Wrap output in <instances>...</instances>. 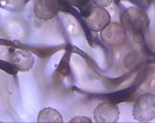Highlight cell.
Returning <instances> with one entry per match:
<instances>
[{
    "label": "cell",
    "instance_id": "1",
    "mask_svg": "<svg viewBox=\"0 0 155 123\" xmlns=\"http://www.w3.org/2000/svg\"><path fill=\"white\" fill-rule=\"evenodd\" d=\"M133 117L137 121H150L155 118V97L153 94H142L133 107Z\"/></svg>",
    "mask_w": 155,
    "mask_h": 123
},
{
    "label": "cell",
    "instance_id": "2",
    "mask_svg": "<svg viewBox=\"0 0 155 123\" xmlns=\"http://www.w3.org/2000/svg\"><path fill=\"white\" fill-rule=\"evenodd\" d=\"M101 32V39L109 46H119L125 41L126 35L124 27L117 22H110Z\"/></svg>",
    "mask_w": 155,
    "mask_h": 123
},
{
    "label": "cell",
    "instance_id": "3",
    "mask_svg": "<svg viewBox=\"0 0 155 123\" xmlns=\"http://www.w3.org/2000/svg\"><path fill=\"white\" fill-rule=\"evenodd\" d=\"M86 22L91 30L101 32L110 22V16L104 8L96 6L89 10Z\"/></svg>",
    "mask_w": 155,
    "mask_h": 123
},
{
    "label": "cell",
    "instance_id": "4",
    "mask_svg": "<svg viewBox=\"0 0 155 123\" xmlns=\"http://www.w3.org/2000/svg\"><path fill=\"white\" fill-rule=\"evenodd\" d=\"M96 122H116L120 116L118 106L111 102H103L98 105L93 113Z\"/></svg>",
    "mask_w": 155,
    "mask_h": 123
},
{
    "label": "cell",
    "instance_id": "5",
    "mask_svg": "<svg viewBox=\"0 0 155 123\" xmlns=\"http://www.w3.org/2000/svg\"><path fill=\"white\" fill-rule=\"evenodd\" d=\"M8 61L16 70L21 71L32 69L35 62L32 55L22 49H11L8 53Z\"/></svg>",
    "mask_w": 155,
    "mask_h": 123
},
{
    "label": "cell",
    "instance_id": "6",
    "mask_svg": "<svg viewBox=\"0 0 155 123\" xmlns=\"http://www.w3.org/2000/svg\"><path fill=\"white\" fill-rule=\"evenodd\" d=\"M36 18L48 20L52 19L58 13L57 0H36L34 7Z\"/></svg>",
    "mask_w": 155,
    "mask_h": 123
},
{
    "label": "cell",
    "instance_id": "7",
    "mask_svg": "<svg viewBox=\"0 0 155 123\" xmlns=\"http://www.w3.org/2000/svg\"><path fill=\"white\" fill-rule=\"evenodd\" d=\"M38 122H63L61 114L57 109L52 107H46L39 112Z\"/></svg>",
    "mask_w": 155,
    "mask_h": 123
},
{
    "label": "cell",
    "instance_id": "8",
    "mask_svg": "<svg viewBox=\"0 0 155 123\" xmlns=\"http://www.w3.org/2000/svg\"><path fill=\"white\" fill-rule=\"evenodd\" d=\"M114 0H93V2L97 7H101V8H107L111 5V3L114 2Z\"/></svg>",
    "mask_w": 155,
    "mask_h": 123
},
{
    "label": "cell",
    "instance_id": "9",
    "mask_svg": "<svg viewBox=\"0 0 155 123\" xmlns=\"http://www.w3.org/2000/svg\"><path fill=\"white\" fill-rule=\"evenodd\" d=\"M92 119L87 117H76L71 119V122H91Z\"/></svg>",
    "mask_w": 155,
    "mask_h": 123
},
{
    "label": "cell",
    "instance_id": "10",
    "mask_svg": "<svg viewBox=\"0 0 155 123\" xmlns=\"http://www.w3.org/2000/svg\"><path fill=\"white\" fill-rule=\"evenodd\" d=\"M67 1L74 6H84L86 3H87L88 0H67Z\"/></svg>",
    "mask_w": 155,
    "mask_h": 123
}]
</instances>
